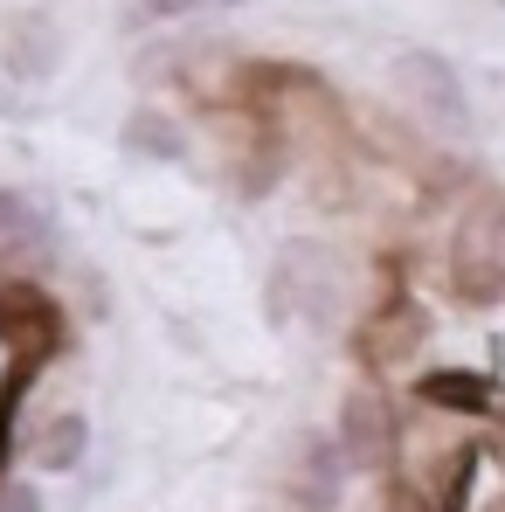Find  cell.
<instances>
[{
	"mask_svg": "<svg viewBox=\"0 0 505 512\" xmlns=\"http://www.w3.org/2000/svg\"><path fill=\"white\" fill-rule=\"evenodd\" d=\"M505 201H478L471 208V222H464V236H457V256H450V284H457V298L464 305H499L505 298Z\"/></svg>",
	"mask_w": 505,
	"mask_h": 512,
	"instance_id": "cell-1",
	"label": "cell"
},
{
	"mask_svg": "<svg viewBox=\"0 0 505 512\" xmlns=\"http://www.w3.org/2000/svg\"><path fill=\"white\" fill-rule=\"evenodd\" d=\"M395 90L416 104L436 132H471V97H464V77L450 56L436 49H402L395 56Z\"/></svg>",
	"mask_w": 505,
	"mask_h": 512,
	"instance_id": "cell-2",
	"label": "cell"
},
{
	"mask_svg": "<svg viewBox=\"0 0 505 512\" xmlns=\"http://www.w3.org/2000/svg\"><path fill=\"white\" fill-rule=\"evenodd\" d=\"M333 450H339V464H353V471H388V457H395V409H388V395L374 381L346 388Z\"/></svg>",
	"mask_w": 505,
	"mask_h": 512,
	"instance_id": "cell-3",
	"label": "cell"
},
{
	"mask_svg": "<svg viewBox=\"0 0 505 512\" xmlns=\"http://www.w3.org/2000/svg\"><path fill=\"white\" fill-rule=\"evenodd\" d=\"M0 63H7L14 84L56 77V63H63V21H56V7H21V14H7V28H0Z\"/></svg>",
	"mask_w": 505,
	"mask_h": 512,
	"instance_id": "cell-4",
	"label": "cell"
},
{
	"mask_svg": "<svg viewBox=\"0 0 505 512\" xmlns=\"http://www.w3.org/2000/svg\"><path fill=\"white\" fill-rule=\"evenodd\" d=\"M270 312L284 319V312H312V319H326V298H339L333 284V256L312 250V243H291V250L277 256V270H270Z\"/></svg>",
	"mask_w": 505,
	"mask_h": 512,
	"instance_id": "cell-5",
	"label": "cell"
},
{
	"mask_svg": "<svg viewBox=\"0 0 505 512\" xmlns=\"http://www.w3.org/2000/svg\"><path fill=\"white\" fill-rule=\"evenodd\" d=\"M339 485H346V464H339L333 436H319V429H305L298 443H291V471H284V499L298 512H333L339 506Z\"/></svg>",
	"mask_w": 505,
	"mask_h": 512,
	"instance_id": "cell-6",
	"label": "cell"
},
{
	"mask_svg": "<svg viewBox=\"0 0 505 512\" xmlns=\"http://www.w3.org/2000/svg\"><path fill=\"white\" fill-rule=\"evenodd\" d=\"M422 340H429V312H422L409 291H402V298H381V312L353 333V346H360L367 367H381V360H409Z\"/></svg>",
	"mask_w": 505,
	"mask_h": 512,
	"instance_id": "cell-7",
	"label": "cell"
},
{
	"mask_svg": "<svg viewBox=\"0 0 505 512\" xmlns=\"http://www.w3.org/2000/svg\"><path fill=\"white\" fill-rule=\"evenodd\" d=\"M416 402L443 409V416H492L499 388H492V374H471V367H429L416 381Z\"/></svg>",
	"mask_w": 505,
	"mask_h": 512,
	"instance_id": "cell-8",
	"label": "cell"
},
{
	"mask_svg": "<svg viewBox=\"0 0 505 512\" xmlns=\"http://www.w3.org/2000/svg\"><path fill=\"white\" fill-rule=\"evenodd\" d=\"M125 153H139V160H160V167H180V160H187V132L173 125L167 111L139 104V111L125 118Z\"/></svg>",
	"mask_w": 505,
	"mask_h": 512,
	"instance_id": "cell-9",
	"label": "cell"
},
{
	"mask_svg": "<svg viewBox=\"0 0 505 512\" xmlns=\"http://www.w3.org/2000/svg\"><path fill=\"white\" fill-rule=\"evenodd\" d=\"M90 450V416L84 409H63V416H49L42 436H35V464L42 471H77Z\"/></svg>",
	"mask_w": 505,
	"mask_h": 512,
	"instance_id": "cell-10",
	"label": "cell"
},
{
	"mask_svg": "<svg viewBox=\"0 0 505 512\" xmlns=\"http://www.w3.org/2000/svg\"><path fill=\"white\" fill-rule=\"evenodd\" d=\"M56 236V222H49V208L35 201V194H21V187H0V243H21V250H42Z\"/></svg>",
	"mask_w": 505,
	"mask_h": 512,
	"instance_id": "cell-11",
	"label": "cell"
},
{
	"mask_svg": "<svg viewBox=\"0 0 505 512\" xmlns=\"http://www.w3.org/2000/svg\"><path fill=\"white\" fill-rule=\"evenodd\" d=\"M208 7H236V0H125L132 21H187V14H208Z\"/></svg>",
	"mask_w": 505,
	"mask_h": 512,
	"instance_id": "cell-12",
	"label": "cell"
},
{
	"mask_svg": "<svg viewBox=\"0 0 505 512\" xmlns=\"http://www.w3.org/2000/svg\"><path fill=\"white\" fill-rule=\"evenodd\" d=\"M0 512H42V492H35L28 478H7V485H0Z\"/></svg>",
	"mask_w": 505,
	"mask_h": 512,
	"instance_id": "cell-13",
	"label": "cell"
},
{
	"mask_svg": "<svg viewBox=\"0 0 505 512\" xmlns=\"http://www.w3.org/2000/svg\"><path fill=\"white\" fill-rule=\"evenodd\" d=\"M388 512H436V506L422 499L416 485H395V492H388Z\"/></svg>",
	"mask_w": 505,
	"mask_h": 512,
	"instance_id": "cell-14",
	"label": "cell"
},
{
	"mask_svg": "<svg viewBox=\"0 0 505 512\" xmlns=\"http://www.w3.org/2000/svg\"><path fill=\"white\" fill-rule=\"evenodd\" d=\"M7 104H14V90H0V111H7Z\"/></svg>",
	"mask_w": 505,
	"mask_h": 512,
	"instance_id": "cell-15",
	"label": "cell"
}]
</instances>
